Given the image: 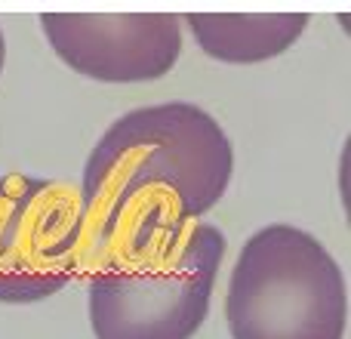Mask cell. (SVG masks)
<instances>
[{
    "label": "cell",
    "mask_w": 351,
    "mask_h": 339,
    "mask_svg": "<svg viewBox=\"0 0 351 339\" xmlns=\"http://www.w3.org/2000/svg\"><path fill=\"white\" fill-rule=\"evenodd\" d=\"M96 256L90 274L96 339H191L210 309L225 235L210 222L145 210Z\"/></svg>",
    "instance_id": "cell-2"
},
{
    "label": "cell",
    "mask_w": 351,
    "mask_h": 339,
    "mask_svg": "<svg viewBox=\"0 0 351 339\" xmlns=\"http://www.w3.org/2000/svg\"><path fill=\"white\" fill-rule=\"evenodd\" d=\"M40 25L68 68L105 84L164 78L182 49L173 12H43Z\"/></svg>",
    "instance_id": "cell-5"
},
{
    "label": "cell",
    "mask_w": 351,
    "mask_h": 339,
    "mask_svg": "<svg viewBox=\"0 0 351 339\" xmlns=\"http://www.w3.org/2000/svg\"><path fill=\"white\" fill-rule=\"evenodd\" d=\"M185 19L206 56L234 65L280 56L308 25L305 12H191Z\"/></svg>",
    "instance_id": "cell-6"
},
{
    "label": "cell",
    "mask_w": 351,
    "mask_h": 339,
    "mask_svg": "<svg viewBox=\"0 0 351 339\" xmlns=\"http://www.w3.org/2000/svg\"><path fill=\"white\" fill-rule=\"evenodd\" d=\"M346 281L315 235L268 225L243 244L225 318L234 339H342Z\"/></svg>",
    "instance_id": "cell-3"
},
{
    "label": "cell",
    "mask_w": 351,
    "mask_h": 339,
    "mask_svg": "<svg viewBox=\"0 0 351 339\" xmlns=\"http://www.w3.org/2000/svg\"><path fill=\"white\" fill-rule=\"evenodd\" d=\"M3 56H6V47H3V31H0V68H3Z\"/></svg>",
    "instance_id": "cell-7"
},
{
    "label": "cell",
    "mask_w": 351,
    "mask_h": 339,
    "mask_svg": "<svg viewBox=\"0 0 351 339\" xmlns=\"http://www.w3.org/2000/svg\"><path fill=\"white\" fill-rule=\"evenodd\" d=\"M231 170L228 136L197 105H148L117 117L90 152L80 182V210L96 229V250L114 241L130 213L160 210L194 222L219 204Z\"/></svg>",
    "instance_id": "cell-1"
},
{
    "label": "cell",
    "mask_w": 351,
    "mask_h": 339,
    "mask_svg": "<svg viewBox=\"0 0 351 339\" xmlns=\"http://www.w3.org/2000/svg\"><path fill=\"white\" fill-rule=\"evenodd\" d=\"M80 191L56 179L0 176V303L59 293L80 266Z\"/></svg>",
    "instance_id": "cell-4"
}]
</instances>
